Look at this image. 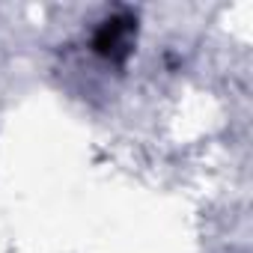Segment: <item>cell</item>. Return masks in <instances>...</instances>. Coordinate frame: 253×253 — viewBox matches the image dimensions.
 <instances>
[{
	"label": "cell",
	"mask_w": 253,
	"mask_h": 253,
	"mask_svg": "<svg viewBox=\"0 0 253 253\" xmlns=\"http://www.w3.org/2000/svg\"><path fill=\"white\" fill-rule=\"evenodd\" d=\"M137 36H140L137 12H131V9H110L95 24L92 36H89V48L107 66H125L128 57L134 54V48H137Z\"/></svg>",
	"instance_id": "obj_1"
}]
</instances>
